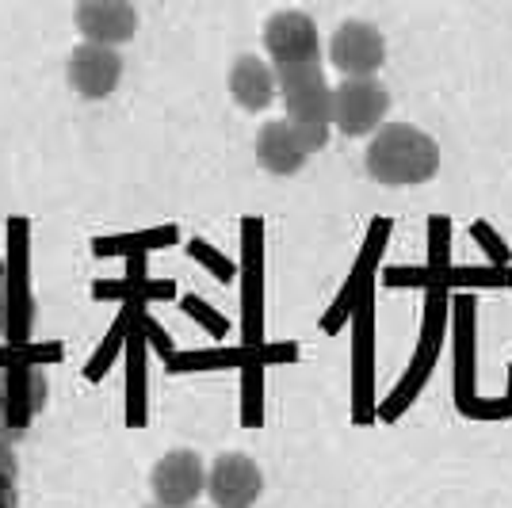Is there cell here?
<instances>
[{"mask_svg": "<svg viewBox=\"0 0 512 508\" xmlns=\"http://www.w3.org/2000/svg\"><path fill=\"white\" fill-rule=\"evenodd\" d=\"M310 153L314 149L306 146V138L287 119L264 123L260 134H256V161L268 172H276V176H295L310 161Z\"/></svg>", "mask_w": 512, "mask_h": 508, "instance_id": "obj_11", "label": "cell"}, {"mask_svg": "<svg viewBox=\"0 0 512 508\" xmlns=\"http://www.w3.org/2000/svg\"><path fill=\"white\" fill-rule=\"evenodd\" d=\"M16 505H20L16 482H0V508H16Z\"/></svg>", "mask_w": 512, "mask_h": 508, "instance_id": "obj_14", "label": "cell"}, {"mask_svg": "<svg viewBox=\"0 0 512 508\" xmlns=\"http://www.w3.org/2000/svg\"><path fill=\"white\" fill-rule=\"evenodd\" d=\"M260 493H264V474L241 451L218 455L207 470V497L214 501V508H253Z\"/></svg>", "mask_w": 512, "mask_h": 508, "instance_id": "obj_7", "label": "cell"}, {"mask_svg": "<svg viewBox=\"0 0 512 508\" xmlns=\"http://www.w3.org/2000/svg\"><path fill=\"white\" fill-rule=\"evenodd\" d=\"M150 508H157V505H150Z\"/></svg>", "mask_w": 512, "mask_h": 508, "instance_id": "obj_15", "label": "cell"}, {"mask_svg": "<svg viewBox=\"0 0 512 508\" xmlns=\"http://www.w3.org/2000/svg\"><path fill=\"white\" fill-rule=\"evenodd\" d=\"M150 489L157 508H195L199 493H207L203 459L188 447L165 451L150 470Z\"/></svg>", "mask_w": 512, "mask_h": 508, "instance_id": "obj_4", "label": "cell"}, {"mask_svg": "<svg viewBox=\"0 0 512 508\" xmlns=\"http://www.w3.org/2000/svg\"><path fill=\"white\" fill-rule=\"evenodd\" d=\"M20 478V459L8 440H0V482H16Z\"/></svg>", "mask_w": 512, "mask_h": 508, "instance_id": "obj_13", "label": "cell"}, {"mask_svg": "<svg viewBox=\"0 0 512 508\" xmlns=\"http://www.w3.org/2000/svg\"><path fill=\"white\" fill-rule=\"evenodd\" d=\"M329 62L344 73V81H367L386 62V39L375 23L348 20L329 39Z\"/></svg>", "mask_w": 512, "mask_h": 508, "instance_id": "obj_6", "label": "cell"}, {"mask_svg": "<svg viewBox=\"0 0 512 508\" xmlns=\"http://www.w3.org/2000/svg\"><path fill=\"white\" fill-rule=\"evenodd\" d=\"M65 77H69V85L81 100H107L119 88L123 58L111 46L81 43L65 58Z\"/></svg>", "mask_w": 512, "mask_h": 508, "instance_id": "obj_8", "label": "cell"}, {"mask_svg": "<svg viewBox=\"0 0 512 508\" xmlns=\"http://www.w3.org/2000/svg\"><path fill=\"white\" fill-rule=\"evenodd\" d=\"M390 111V92L379 85L375 77L367 81H341L333 88V127L348 134V138H363V134H379V123Z\"/></svg>", "mask_w": 512, "mask_h": 508, "instance_id": "obj_5", "label": "cell"}, {"mask_svg": "<svg viewBox=\"0 0 512 508\" xmlns=\"http://www.w3.org/2000/svg\"><path fill=\"white\" fill-rule=\"evenodd\" d=\"M77 31L85 35V43L115 50L134 39L138 12L123 0H85V4H77Z\"/></svg>", "mask_w": 512, "mask_h": 508, "instance_id": "obj_10", "label": "cell"}, {"mask_svg": "<svg viewBox=\"0 0 512 508\" xmlns=\"http://www.w3.org/2000/svg\"><path fill=\"white\" fill-rule=\"evenodd\" d=\"M46 409V371L35 363L0 371V440H20Z\"/></svg>", "mask_w": 512, "mask_h": 508, "instance_id": "obj_3", "label": "cell"}, {"mask_svg": "<svg viewBox=\"0 0 512 508\" xmlns=\"http://www.w3.org/2000/svg\"><path fill=\"white\" fill-rule=\"evenodd\" d=\"M367 172L386 188H413L440 172V146L409 123H386L367 146Z\"/></svg>", "mask_w": 512, "mask_h": 508, "instance_id": "obj_1", "label": "cell"}, {"mask_svg": "<svg viewBox=\"0 0 512 508\" xmlns=\"http://www.w3.org/2000/svg\"><path fill=\"white\" fill-rule=\"evenodd\" d=\"M264 50L276 65L314 62L321 58L318 27L306 12H276L264 23Z\"/></svg>", "mask_w": 512, "mask_h": 508, "instance_id": "obj_9", "label": "cell"}, {"mask_svg": "<svg viewBox=\"0 0 512 508\" xmlns=\"http://www.w3.org/2000/svg\"><path fill=\"white\" fill-rule=\"evenodd\" d=\"M276 81L287 104V123L306 138V146L321 149L329 142V127H333V88L325 85L321 58L276 65Z\"/></svg>", "mask_w": 512, "mask_h": 508, "instance_id": "obj_2", "label": "cell"}, {"mask_svg": "<svg viewBox=\"0 0 512 508\" xmlns=\"http://www.w3.org/2000/svg\"><path fill=\"white\" fill-rule=\"evenodd\" d=\"M279 81H276V65L260 62L256 54H241L230 69V96L237 107L245 111H264V107L276 100Z\"/></svg>", "mask_w": 512, "mask_h": 508, "instance_id": "obj_12", "label": "cell"}]
</instances>
